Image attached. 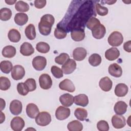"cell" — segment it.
<instances>
[{
  "label": "cell",
  "instance_id": "4dcf8cb0",
  "mask_svg": "<svg viewBox=\"0 0 131 131\" xmlns=\"http://www.w3.org/2000/svg\"><path fill=\"white\" fill-rule=\"evenodd\" d=\"M1 71L5 74H9L13 69L12 63L8 60H4L0 63Z\"/></svg>",
  "mask_w": 131,
  "mask_h": 131
},
{
  "label": "cell",
  "instance_id": "d590c367",
  "mask_svg": "<svg viewBox=\"0 0 131 131\" xmlns=\"http://www.w3.org/2000/svg\"><path fill=\"white\" fill-rule=\"evenodd\" d=\"M67 35V32L64 29L60 26H57V27L54 30L55 37L59 39L64 38Z\"/></svg>",
  "mask_w": 131,
  "mask_h": 131
},
{
  "label": "cell",
  "instance_id": "f1b7e54d",
  "mask_svg": "<svg viewBox=\"0 0 131 131\" xmlns=\"http://www.w3.org/2000/svg\"><path fill=\"white\" fill-rule=\"evenodd\" d=\"M67 128L70 131H81L83 129V125L78 120H73L68 124Z\"/></svg>",
  "mask_w": 131,
  "mask_h": 131
},
{
  "label": "cell",
  "instance_id": "74e56055",
  "mask_svg": "<svg viewBox=\"0 0 131 131\" xmlns=\"http://www.w3.org/2000/svg\"><path fill=\"white\" fill-rule=\"evenodd\" d=\"M100 24V21L98 19L95 17H90L89 20L87 21L86 23V27L92 30H93L94 28L97 27V26L99 25Z\"/></svg>",
  "mask_w": 131,
  "mask_h": 131
},
{
  "label": "cell",
  "instance_id": "7a4b0ae2",
  "mask_svg": "<svg viewBox=\"0 0 131 131\" xmlns=\"http://www.w3.org/2000/svg\"><path fill=\"white\" fill-rule=\"evenodd\" d=\"M107 41L111 46L113 47H118L122 43L123 37L120 32L114 31L109 35Z\"/></svg>",
  "mask_w": 131,
  "mask_h": 131
},
{
  "label": "cell",
  "instance_id": "3957f363",
  "mask_svg": "<svg viewBox=\"0 0 131 131\" xmlns=\"http://www.w3.org/2000/svg\"><path fill=\"white\" fill-rule=\"evenodd\" d=\"M35 122L39 126H47L51 122V116L47 112H40L36 117Z\"/></svg>",
  "mask_w": 131,
  "mask_h": 131
},
{
  "label": "cell",
  "instance_id": "f6af8a7d",
  "mask_svg": "<svg viewBox=\"0 0 131 131\" xmlns=\"http://www.w3.org/2000/svg\"><path fill=\"white\" fill-rule=\"evenodd\" d=\"M46 0H36L34 1V4L35 7L37 9H42L46 5Z\"/></svg>",
  "mask_w": 131,
  "mask_h": 131
},
{
  "label": "cell",
  "instance_id": "d6986e66",
  "mask_svg": "<svg viewBox=\"0 0 131 131\" xmlns=\"http://www.w3.org/2000/svg\"><path fill=\"white\" fill-rule=\"evenodd\" d=\"M71 36L73 40L75 41H80L85 37L84 29H75L71 31Z\"/></svg>",
  "mask_w": 131,
  "mask_h": 131
},
{
  "label": "cell",
  "instance_id": "681fc988",
  "mask_svg": "<svg viewBox=\"0 0 131 131\" xmlns=\"http://www.w3.org/2000/svg\"><path fill=\"white\" fill-rule=\"evenodd\" d=\"M6 3H7L8 5H12L16 3V1H11V0H8V1H5Z\"/></svg>",
  "mask_w": 131,
  "mask_h": 131
},
{
  "label": "cell",
  "instance_id": "6da1fadb",
  "mask_svg": "<svg viewBox=\"0 0 131 131\" xmlns=\"http://www.w3.org/2000/svg\"><path fill=\"white\" fill-rule=\"evenodd\" d=\"M55 22L54 16L50 14L43 15L40 18V21L38 24V29L40 34L47 36L51 32L52 27Z\"/></svg>",
  "mask_w": 131,
  "mask_h": 131
},
{
  "label": "cell",
  "instance_id": "7402d4cb",
  "mask_svg": "<svg viewBox=\"0 0 131 131\" xmlns=\"http://www.w3.org/2000/svg\"><path fill=\"white\" fill-rule=\"evenodd\" d=\"M128 92V88L124 83H120L118 84L115 87V94L119 97L125 96Z\"/></svg>",
  "mask_w": 131,
  "mask_h": 131
},
{
  "label": "cell",
  "instance_id": "5bb4252c",
  "mask_svg": "<svg viewBox=\"0 0 131 131\" xmlns=\"http://www.w3.org/2000/svg\"><path fill=\"white\" fill-rule=\"evenodd\" d=\"M87 55L86 50L82 47L75 48L73 52V57L75 60H83Z\"/></svg>",
  "mask_w": 131,
  "mask_h": 131
},
{
  "label": "cell",
  "instance_id": "7c38bea8",
  "mask_svg": "<svg viewBox=\"0 0 131 131\" xmlns=\"http://www.w3.org/2000/svg\"><path fill=\"white\" fill-rule=\"evenodd\" d=\"M59 88L61 90L67 91L70 93H73L75 91L74 83L69 79H66L61 81L59 84Z\"/></svg>",
  "mask_w": 131,
  "mask_h": 131
},
{
  "label": "cell",
  "instance_id": "4fadbf2b",
  "mask_svg": "<svg viewBox=\"0 0 131 131\" xmlns=\"http://www.w3.org/2000/svg\"><path fill=\"white\" fill-rule=\"evenodd\" d=\"M108 71L111 75L115 77H120L122 75V68L116 63L110 64L108 67Z\"/></svg>",
  "mask_w": 131,
  "mask_h": 131
},
{
  "label": "cell",
  "instance_id": "ffe728a7",
  "mask_svg": "<svg viewBox=\"0 0 131 131\" xmlns=\"http://www.w3.org/2000/svg\"><path fill=\"white\" fill-rule=\"evenodd\" d=\"M20 52L23 55L28 56L34 53V49L30 43L25 42L20 46Z\"/></svg>",
  "mask_w": 131,
  "mask_h": 131
},
{
  "label": "cell",
  "instance_id": "836d02e7",
  "mask_svg": "<svg viewBox=\"0 0 131 131\" xmlns=\"http://www.w3.org/2000/svg\"><path fill=\"white\" fill-rule=\"evenodd\" d=\"M15 8L16 10L18 12H24L28 11L29 10L30 7L27 3L23 1H19L15 3Z\"/></svg>",
  "mask_w": 131,
  "mask_h": 131
},
{
  "label": "cell",
  "instance_id": "f546056e",
  "mask_svg": "<svg viewBox=\"0 0 131 131\" xmlns=\"http://www.w3.org/2000/svg\"><path fill=\"white\" fill-rule=\"evenodd\" d=\"M74 115L78 120L80 121H84L86 120L88 117L87 111L83 108H77L74 112Z\"/></svg>",
  "mask_w": 131,
  "mask_h": 131
},
{
  "label": "cell",
  "instance_id": "30bf717a",
  "mask_svg": "<svg viewBox=\"0 0 131 131\" xmlns=\"http://www.w3.org/2000/svg\"><path fill=\"white\" fill-rule=\"evenodd\" d=\"M112 123L114 128L120 129L125 126L126 120L124 116L117 114L112 117Z\"/></svg>",
  "mask_w": 131,
  "mask_h": 131
},
{
  "label": "cell",
  "instance_id": "ee69618b",
  "mask_svg": "<svg viewBox=\"0 0 131 131\" xmlns=\"http://www.w3.org/2000/svg\"><path fill=\"white\" fill-rule=\"evenodd\" d=\"M97 129L100 131H108L109 130V125L107 121L100 120L97 124Z\"/></svg>",
  "mask_w": 131,
  "mask_h": 131
},
{
  "label": "cell",
  "instance_id": "1f68e13d",
  "mask_svg": "<svg viewBox=\"0 0 131 131\" xmlns=\"http://www.w3.org/2000/svg\"><path fill=\"white\" fill-rule=\"evenodd\" d=\"M89 62L93 67L98 66L101 62V57L97 53L92 54L89 58Z\"/></svg>",
  "mask_w": 131,
  "mask_h": 131
},
{
  "label": "cell",
  "instance_id": "8fae6325",
  "mask_svg": "<svg viewBox=\"0 0 131 131\" xmlns=\"http://www.w3.org/2000/svg\"><path fill=\"white\" fill-rule=\"evenodd\" d=\"M23 105L21 102L18 100H13L10 104L9 109L13 115H18L22 112Z\"/></svg>",
  "mask_w": 131,
  "mask_h": 131
},
{
  "label": "cell",
  "instance_id": "7dc6e473",
  "mask_svg": "<svg viewBox=\"0 0 131 131\" xmlns=\"http://www.w3.org/2000/svg\"><path fill=\"white\" fill-rule=\"evenodd\" d=\"M5 106H6L5 101L2 98H1V111H2L5 108Z\"/></svg>",
  "mask_w": 131,
  "mask_h": 131
},
{
  "label": "cell",
  "instance_id": "b9f144b4",
  "mask_svg": "<svg viewBox=\"0 0 131 131\" xmlns=\"http://www.w3.org/2000/svg\"><path fill=\"white\" fill-rule=\"evenodd\" d=\"M51 71L52 75L56 78H61L63 77V71L59 67L53 66L51 67Z\"/></svg>",
  "mask_w": 131,
  "mask_h": 131
},
{
  "label": "cell",
  "instance_id": "c3c4849f",
  "mask_svg": "<svg viewBox=\"0 0 131 131\" xmlns=\"http://www.w3.org/2000/svg\"><path fill=\"white\" fill-rule=\"evenodd\" d=\"M5 120V114L2 112V111H1V123H2L3 121H4Z\"/></svg>",
  "mask_w": 131,
  "mask_h": 131
},
{
  "label": "cell",
  "instance_id": "277c9868",
  "mask_svg": "<svg viewBox=\"0 0 131 131\" xmlns=\"http://www.w3.org/2000/svg\"><path fill=\"white\" fill-rule=\"evenodd\" d=\"M47 65V59L41 56L35 57L32 60V66L37 71L43 70Z\"/></svg>",
  "mask_w": 131,
  "mask_h": 131
},
{
  "label": "cell",
  "instance_id": "e0dca14e",
  "mask_svg": "<svg viewBox=\"0 0 131 131\" xmlns=\"http://www.w3.org/2000/svg\"><path fill=\"white\" fill-rule=\"evenodd\" d=\"M120 56V51L115 47H112L107 50L105 52V57L110 61H113L117 59Z\"/></svg>",
  "mask_w": 131,
  "mask_h": 131
},
{
  "label": "cell",
  "instance_id": "5b68a950",
  "mask_svg": "<svg viewBox=\"0 0 131 131\" xmlns=\"http://www.w3.org/2000/svg\"><path fill=\"white\" fill-rule=\"evenodd\" d=\"M40 87L43 90H48L52 85V80L51 77L47 74H41L39 78Z\"/></svg>",
  "mask_w": 131,
  "mask_h": 131
},
{
  "label": "cell",
  "instance_id": "cb8c5ba5",
  "mask_svg": "<svg viewBox=\"0 0 131 131\" xmlns=\"http://www.w3.org/2000/svg\"><path fill=\"white\" fill-rule=\"evenodd\" d=\"M74 103L79 106L85 107L89 103V98L87 95L84 94H80L74 97Z\"/></svg>",
  "mask_w": 131,
  "mask_h": 131
},
{
  "label": "cell",
  "instance_id": "60d3db41",
  "mask_svg": "<svg viewBox=\"0 0 131 131\" xmlns=\"http://www.w3.org/2000/svg\"><path fill=\"white\" fill-rule=\"evenodd\" d=\"M17 90L18 93L22 96L27 95L29 92L25 83L23 82H20L17 84Z\"/></svg>",
  "mask_w": 131,
  "mask_h": 131
},
{
  "label": "cell",
  "instance_id": "7bdbcfd3",
  "mask_svg": "<svg viewBox=\"0 0 131 131\" xmlns=\"http://www.w3.org/2000/svg\"><path fill=\"white\" fill-rule=\"evenodd\" d=\"M97 13L100 16H105L107 14L108 10L106 7L102 6L100 4L97 3L95 6Z\"/></svg>",
  "mask_w": 131,
  "mask_h": 131
},
{
  "label": "cell",
  "instance_id": "4316f807",
  "mask_svg": "<svg viewBox=\"0 0 131 131\" xmlns=\"http://www.w3.org/2000/svg\"><path fill=\"white\" fill-rule=\"evenodd\" d=\"M8 37L10 41L12 42H18L21 39V35L19 32L15 29H11L8 34Z\"/></svg>",
  "mask_w": 131,
  "mask_h": 131
},
{
  "label": "cell",
  "instance_id": "2e32d148",
  "mask_svg": "<svg viewBox=\"0 0 131 131\" xmlns=\"http://www.w3.org/2000/svg\"><path fill=\"white\" fill-rule=\"evenodd\" d=\"M99 85L100 89L104 92L110 91L112 88V81L108 77H104L102 78L99 82Z\"/></svg>",
  "mask_w": 131,
  "mask_h": 131
},
{
  "label": "cell",
  "instance_id": "ba28073f",
  "mask_svg": "<svg viewBox=\"0 0 131 131\" xmlns=\"http://www.w3.org/2000/svg\"><path fill=\"white\" fill-rule=\"evenodd\" d=\"M25 125V121L20 117H15L11 121V128L14 131H21Z\"/></svg>",
  "mask_w": 131,
  "mask_h": 131
},
{
  "label": "cell",
  "instance_id": "e575fe53",
  "mask_svg": "<svg viewBox=\"0 0 131 131\" xmlns=\"http://www.w3.org/2000/svg\"><path fill=\"white\" fill-rule=\"evenodd\" d=\"M36 49L41 53H47L50 50L49 45L45 42H39L36 45Z\"/></svg>",
  "mask_w": 131,
  "mask_h": 131
},
{
  "label": "cell",
  "instance_id": "8d00e7d4",
  "mask_svg": "<svg viewBox=\"0 0 131 131\" xmlns=\"http://www.w3.org/2000/svg\"><path fill=\"white\" fill-rule=\"evenodd\" d=\"M11 86L10 80L6 77L1 76L0 77V89L2 91L8 90Z\"/></svg>",
  "mask_w": 131,
  "mask_h": 131
},
{
  "label": "cell",
  "instance_id": "484cf974",
  "mask_svg": "<svg viewBox=\"0 0 131 131\" xmlns=\"http://www.w3.org/2000/svg\"><path fill=\"white\" fill-rule=\"evenodd\" d=\"M2 53L4 57L11 58L15 55L16 50L15 48L12 46H7L3 48Z\"/></svg>",
  "mask_w": 131,
  "mask_h": 131
},
{
  "label": "cell",
  "instance_id": "83f0119b",
  "mask_svg": "<svg viewBox=\"0 0 131 131\" xmlns=\"http://www.w3.org/2000/svg\"><path fill=\"white\" fill-rule=\"evenodd\" d=\"M25 35L28 39L30 40H33L36 37V31L34 25L30 24L27 26L25 31Z\"/></svg>",
  "mask_w": 131,
  "mask_h": 131
},
{
  "label": "cell",
  "instance_id": "603a6c76",
  "mask_svg": "<svg viewBox=\"0 0 131 131\" xmlns=\"http://www.w3.org/2000/svg\"><path fill=\"white\" fill-rule=\"evenodd\" d=\"M127 105L123 101H119L116 103L114 107V110L117 115H123L127 111Z\"/></svg>",
  "mask_w": 131,
  "mask_h": 131
},
{
  "label": "cell",
  "instance_id": "d4e9b609",
  "mask_svg": "<svg viewBox=\"0 0 131 131\" xmlns=\"http://www.w3.org/2000/svg\"><path fill=\"white\" fill-rule=\"evenodd\" d=\"M14 20L16 25L22 26L27 23L28 16L25 13H17L15 14Z\"/></svg>",
  "mask_w": 131,
  "mask_h": 131
},
{
  "label": "cell",
  "instance_id": "f35d334b",
  "mask_svg": "<svg viewBox=\"0 0 131 131\" xmlns=\"http://www.w3.org/2000/svg\"><path fill=\"white\" fill-rule=\"evenodd\" d=\"M69 59V55L66 53H62L59 56L55 58V61L56 63L63 65Z\"/></svg>",
  "mask_w": 131,
  "mask_h": 131
},
{
  "label": "cell",
  "instance_id": "9a60e30c",
  "mask_svg": "<svg viewBox=\"0 0 131 131\" xmlns=\"http://www.w3.org/2000/svg\"><path fill=\"white\" fill-rule=\"evenodd\" d=\"M105 33V27L102 24H100L92 30V33L93 37L98 39L102 38L104 36Z\"/></svg>",
  "mask_w": 131,
  "mask_h": 131
},
{
  "label": "cell",
  "instance_id": "9c48e42d",
  "mask_svg": "<svg viewBox=\"0 0 131 131\" xmlns=\"http://www.w3.org/2000/svg\"><path fill=\"white\" fill-rule=\"evenodd\" d=\"M76 62L72 59L69 58L62 66L61 70L63 73L66 75L72 73L76 68Z\"/></svg>",
  "mask_w": 131,
  "mask_h": 131
},
{
  "label": "cell",
  "instance_id": "8992f818",
  "mask_svg": "<svg viewBox=\"0 0 131 131\" xmlns=\"http://www.w3.org/2000/svg\"><path fill=\"white\" fill-rule=\"evenodd\" d=\"M25 75L24 68L20 65H15L13 67L11 71V77L15 80L21 79Z\"/></svg>",
  "mask_w": 131,
  "mask_h": 131
},
{
  "label": "cell",
  "instance_id": "f907efd6",
  "mask_svg": "<svg viewBox=\"0 0 131 131\" xmlns=\"http://www.w3.org/2000/svg\"><path fill=\"white\" fill-rule=\"evenodd\" d=\"M104 3L107 4L108 5H113L116 2V1H104Z\"/></svg>",
  "mask_w": 131,
  "mask_h": 131
},
{
  "label": "cell",
  "instance_id": "ab89813d",
  "mask_svg": "<svg viewBox=\"0 0 131 131\" xmlns=\"http://www.w3.org/2000/svg\"><path fill=\"white\" fill-rule=\"evenodd\" d=\"M25 84L27 87L29 92H32L36 89V83L35 80L33 78H28L25 82Z\"/></svg>",
  "mask_w": 131,
  "mask_h": 131
},
{
  "label": "cell",
  "instance_id": "44dd1931",
  "mask_svg": "<svg viewBox=\"0 0 131 131\" xmlns=\"http://www.w3.org/2000/svg\"><path fill=\"white\" fill-rule=\"evenodd\" d=\"M59 99L61 104L66 107L71 106L74 101V97L69 93L64 94L61 95Z\"/></svg>",
  "mask_w": 131,
  "mask_h": 131
},
{
  "label": "cell",
  "instance_id": "bcb514c9",
  "mask_svg": "<svg viewBox=\"0 0 131 131\" xmlns=\"http://www.w3.org/2000/svg\"><path fill=\"white\" fill-rule=\"evenodd\" d=\"M130 46H131V41L130 40H128V41L125 42L123 45L124 50L128 53H130L131 52Z\"/></svg>",
  "mask_w": 131,
  "mask_h": 131
},
{
  "label": "cell",
  "instance_id": "ac0fdd59",
  "mask_svg": "<svg viewBox=\"0 0 131 131\" xmlns=\"http://www.w3.org/2000/svg\"><path fill=\"white\" fill-rule=\"evenodd\" d=\"M26 113L29 117L34 119L39 113V110L36 104L31 103L26 106Z\"/></svg>",
  "mask_w": 131,
  "mask_h": 131
},
{
  "label": "cell",
  "instance_id": "d6a6232c",
  "mask_svg": "<svg viewBox=\"0 0 131 131\" xmlns=\"http://www.w3.org/2000/svg\"><path fill=\"white\" fill-rule=\"evenodd\" d=\"M12 16L11 10L7 8H3L0 10V19L3 21L9 20Z\"/></svg>",
  "mask_w": 131,
  "mask_h": 131
},
{
  "label": "cell",
  "instance_id": "52a82bcc",
  "mask_svg": "<svg viewBox=\"0 0 131 131\" xmlns=\"http://www.w3.org/2000/svg\"><path fill=\"white\" fill-rule=\"evenodd\" d=\"M71 114L70 108L59 106L56 110L55 117L59 120H63L67 119Z\"/></svg>",
  "mask_w": 131,
  "mask_h": 131
}]
</instances>
